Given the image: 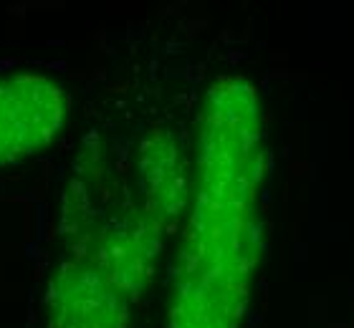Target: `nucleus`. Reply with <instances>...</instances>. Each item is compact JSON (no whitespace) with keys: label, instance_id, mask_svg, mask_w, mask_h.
<instances>
[{"label":"nucleus","instance_id":"7ed1b4c3","mask_svg":"<svg viewBox=\"0 0 354 328\" xmlns=\"http://www.w3.org/2000/svg\"><path fill=\"white\" fill-rule=\"evenodd\" d=\"M76 96L66 81L41 68L0 71V172L28 164L66 137Z\"/></svg>","mask_w":354,"mask_h":328},{"label":"nucleus","instance_id":"f03ea898","mask_svg":"<svg viewBox=\"0 0 354 328\" xmlns=\"http://www.w3.org/2000/svg\"><path fill=\"white\" fill-rule=\"evenodd\" d=\"M266 122L243 68L207 71L190 202L162 288L160 328H243L263 255Z\"/></svg>","mask_w":354,"mask_h":328},{"label":"nucleus","instance_id":"f257e3e1","mask_svg":"<svg viewBox=\"0 0 354 328\" xmlns=\"http://www.w3.org/2000/svg\"><path fill=\"white\" fill-rule=\"evenodd\" d=\"M145 36L96 68L46 187L30 328H149L190 202L207 64Z\"/></svg>","mask_w":354,"mask_h":328}]
</instances>
